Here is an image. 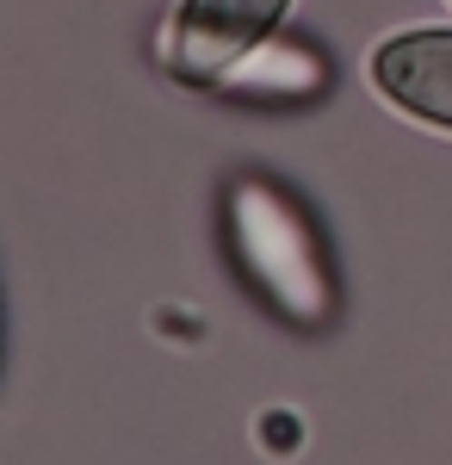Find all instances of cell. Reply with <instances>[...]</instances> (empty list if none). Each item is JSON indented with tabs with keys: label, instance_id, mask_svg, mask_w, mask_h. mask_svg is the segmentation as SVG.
<instances>
[{
	"label": "cell",
	"instance_id": "1",
	"mask_svg": "<svg viewBox=\"0 0 452 465\" xmlns=\"http://www.w3.org/2000/svg\"><path fill=\"white\" fill-rule=\"evenodd\" d=\"M230 223H236V249H242L248 273L273 292L291 317L298 322L329 317V273H322V254H316L291 199H279L260 180H242L236 199H230Z\"/></svg>",
	"mask_w": 452,
	"mask_h": 465
},
{
	"label": "cell",
	"instance_id": "2",
	"mask_svg": "<svg viewBox=\"0 0 452 465\" xmlns=\"http://www.w3.org/2000/svg\"><path fill=\"white\" fill-rule=\"evenodd\" d=\"M291 0H180L174 19V69L186 81H230L236 63L285 19Z\"/></svg>",
	"mask_w": 452,
	"mask_h": 465
},
{
	"label": "cell",
	"instance_id": "3",
	"mask_svg": "<svg viewBox=\"0 0 452 465\" xmlns=\"http://www.w3.org/2000/svg\"><path fill=\"white\" fill-rule=\"evenodd\" d=\"M372 81L390 106H403L421 124L452 131V32H403L378 44Z\"/></svg>",
	"mask_w": 452,
	"mask_h": 465
}]
</instances>
